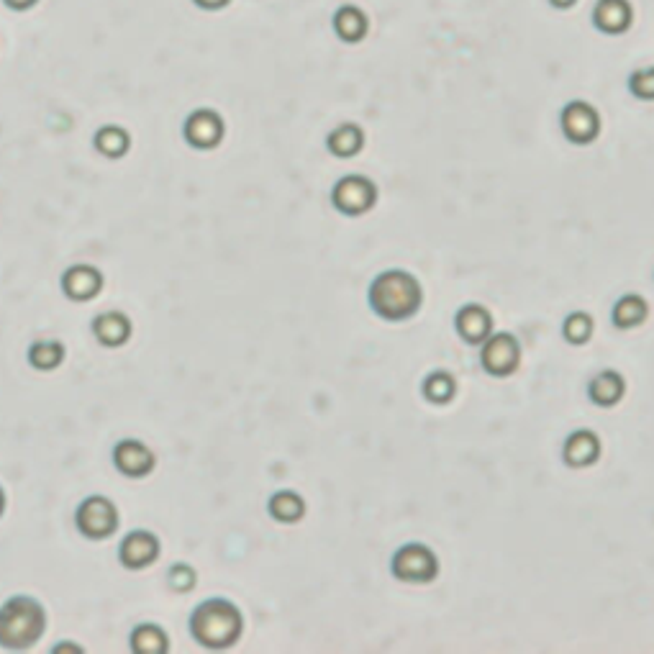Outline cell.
Masks as SVG:
<instances>
[{
    "label": "cell",
    "mask_w": 654,
    "mask_h": 654,
    "mask_svg": "<svg viewBox=\"0 0 654 654\" xmlns=\"http://www.w3.org/2000/svg\"><path fill=\"white\" fill-rule=\"evenodd\" d=\"M424 303L419 277L406 270H385L370 288V306L388 321H406L416 316Z\"/></svg>",
    "instance_id": "1"
},
{
    "label": "cell",
    "mask_w": 654,
    "mask_h": 654,
    "mask_svg": "<svg viewBox=\"0 0 654 654\" xmlns=\"http://www.w3.org/2000/svg\"><path fill=\"white\" fill-rule=\"evenodd\" d=\"M244 629L242 611L226 598H208L190 616V634L206 649H229Z\"/></svg>",
    "instance_id": "2"
},
{
    "label": "cell",
    "mask_w": 654,
    "mask_h": 654,
    "mask_svg": "<svg viewBox=\"0 0 654 654\" xmlns=\"http://www.w3.org/2000/svg\"><path fill=\"white\" fill-rule=\"evenodd\" d=\"M47 616L42 603L29 596L8 598L0 606V647L11 652H24L34 647L44 634Z\"/></svg>",
    "instance_id": "3"
},
{
    "label": "cell",
    "mask_w": 654,
    "mask_h": 654,
    "mask_svg": "<svg viewBox=\"0 0 654 654\" xmlns=\"http://www.w3.org/2000/svg\"><path fill=\"white\" fill-rule=\"evenodd\" d=\"M562 134L575 147H588L601 136V113L588 101H572L560 113Z\"/></svg>",
    "instance_id": "4"
},
{
    "label": "cell",
    "mask_w": 654,
    "mask_h": 654,
    "mask_svg": "<svg viewBox=\"0 0 654 654\" xmlns=\"http://www.w3.org/2000/svg\"><path fill=\"white\" fill-rule=\"evenodd\" d=\"M331 203L344 216H362L378 203V188L365 175H344L331 190Z\"/></svg>",
    "instance_id": "5"
},
{
    "label": "cell",
    "mask_w": 654,
    "mask_h": 654,
    "mask_svg": "<svg viewBox=\"0 0 654 654\" xmlns=\"http://www.w3.org/2000/svg\"><path fill=\"white\" fill-rule=\"evenodd\" d=\"M480 362H483L485 372L493 375V378H508V375H513L521 365L519 339H516L513 334H508V331L490 334L483 342Z\"/></svg>",
    "instance_id": "6"
},
{
    "label": "cell",
    "mask_w": 654,
    "mask_h": 654,
    "mask_svg": "<svg viewBox=\"0 0 654 654\" xmlns=\"http://www.w3.org/2000/svg\"><path fill=\"white\" fill-rule=\"evenodd\" d=\"M439 572V560L426 544H406L395 552L393 575L403 583H431Z\"/></svg>",
    "instance_id": "7"
},
{
    "label": "cell",
    "mask_w": 654,
    "mask_h": 654,
    "mask_svg": "<svg viewBox=\"0 0 654 654\" xmlns=\"http://www.w3.org/2000/svg\"><path fill=\"white\" fill-rule=\"evenodd\" d=\"M77 529L88 539H108L118 529V508L103 495H90L77 508Z\"/></svg>",
    "instance_id": "8"
},
{
    "label": "cell",
    "mask_w": 654,
    "mask_h": 654,
    "mask_svg": "<svg viewBox=\"0 0 654 654\" xmlns=\"http://www.w3.org/2000/svg\"><path fill=\"white\" fill-rule=\"evenodd\" d=\"M226 134L224 118L218 116L213 108H198L185 118L183 136L185 142L195 149H216Z\"/></svg>",
    "instance_id": "9"
},
{
    "label": "cell",
    "mask_w": 654,
    "mask_h": 654,
    "mask_svg": "<svg viewBox=\"0 0 654 654\" xmlns=\"http://www.w3.org/2000/svg\"><path fill=\"white\" fill-rule=\"evenodd\" d=\"M113 465H116L118 472H124L126 478H147L157 465V457L147 444L136 442V439H124L113 449Z\"/></svg>",
    "instance_id": "10"
},
{
    "label": "cell",
    "mask_w": 654,
    "mask_h": 654,
    "mask_svg": "<svg viewBox=\"0 0 654 654\" xmlns=\"http://www.w3.org/2000/svg\"><path fill=\"white\" fill-rule=\"evenodd\" d=\"M590 21L601 34L606 36H621L634 24V8L629 0H598Z\"/></svg>",
    "instance_id": "11"
},
{
    "label": "cell",
    "mask_w": 654,
    "mask_h": 654,
    "mask_svg": "<svg viewBox=\"0 0 654 654\" xmlns=\"http://www.w3.org/2000/svg\"><path fill=\"white\" fill-rule=\"evenodd\" d=\"M118 554H121V565L124 567L144 570L160 557V539L154 537L152 531H131L118 547Z\"/></svg>",
    "instance_id": "12"
},
{
    "label": "cell",
    "mask_w": 654,
    "mask_h": 654,
    "mask_svg": "<svg viewBox=\"0 0 654 654\" xmlns=\"http://www.w3.org/2000/svg\"><path fill=\"white\" fill-rule=\"evenodd\" d=\"M454 326H457V334L465 339L467 344L478 347L493 334V316L485 306L480 303H467L457 311V319H454Z\"/></svg>",
    "instance_id": "13"
},
{
    "label": "cell",
    "mask_w": 654,
    "mask_h": 654,
    "mask_svg": "<svg viewBox=\"0 0 654 654\" xmlns=\"http://www.w3.org/2000/svg\"><path fill=\"white\" fill-rule=\"evenodd\" d=\"M103 275L90 265H75L62 275V290L70 301L88 303L101 293Z\"/></svg>",
    "instance_id": "14"
},
{
    "label": "cell",
    "mask_w": 654,
    "mask_h": 654,
    "mask_svg": "<svg viewBox=\"0 0 654 654\" xmlns=\"http://www.w3.org/2000/svg\"><path fill=\"white\" fill-rule=\"evenodd\" d=\"M562 457L570 467H590L601 457V439L593 431H572L565 439Z\"/></svg>",
    "instance_id": "15"
},
{
    "label": "cell",
    "mask_w": 654,
    "mask_h": 654,
    "mask_svg": "<svg viewBox=\"0 0 654 654\" xmlns=\"http://www.w3.org/2000/svg\"><path fill=\"white\" fill-rule=\"evenodd\" d=\"M93 334L103 347L116 349L129 342L131 319L121 311H106L93 319Z\"/></svg>",
    "instance_id": "16"
},
{
    "label": "cell",
    "mask_w": 654,
    "mask_h": 654,
    "mask_svg": "<svg viewBox=\"0 0 654 654\" xmlns=\"http://www.w3.org/2000/svg\"><path fill=\"white\" fill-rule=\"evenodd\" d=\"M334 31H336V36L342 39V42L360 44L362 39L367 36V31H370V18H367V13L362 11L360 6H352V3H347V6L336 8Z\"/></svg>",
    "instance_id": "17"
},
{
    "label": "cell",
    "mask_w": 654,
    "mask_h": 654,
    "mask_svg": "<svg viewBox=\"0 0 654 654\" xmlns=\"http://www.w3.org/2000/svg\"><path fill=\"white\" fill-rule=\"evenodd\" d=\"M624 393H626V380L621 378L616 370L601 372V375H596L588 385L590 401L601 408H613L616 403H621Z\"/></svg>",
    "instance_id": "18"
},
{
    "label": "cell",
    "mask_w": 654,
    "mask_h": 654,
    "mask_svg": "<svg viewBox=\"0 0 654 654\" xmlns=\"http://www.w3.org/2000/svg\"><path fill=\"white\" fill-rule=\"evenodd\" d=\"M365 147V131L357 124H342L329 131L326 136V149L339 160H352L354 154H360Z\"/></svg>",
    "instance_id": "19"
},
{
    "label": "cell",
    "mask_w": 654,
    "mask_h": 654,
    "mask_svg": "<svg viewBox=\"0 0 654 654\" xmlns=\"http://www.w3.org/2000/svg\"><path fill=\"white\" fill-rule=\"evenodd\" d=\"M647 316L649 306L642 295L629 293L624 298H619V303L613 306V326L616 329H637V326H642L647 321Z\"/></svg>",
    "instance_id": "20"
},
{
    "label": "cell",
    "mask_w": 654,
    "mask_h": 654,
    "mask_svg": "<svg viewBox=\"0 0 654 654\" xmlns=\"http://www.w3.org/2000/svg\"><path fill=\"white\" fill-rule=\"evenodd\" d=\"M270 508V516L280 524H295L306 516V501L301 495L293 493V490H283V493H275L267 503Z\"/></svg>",
    "instance_id": "21"
},
{
    "label": "cell",
    "mask_w": 654,
    "mask_h": 654,
    "mask_svg": "<svg viewBox=\"0 0 654 654\" xmlns=\"http://www.w3.org/2000/svg\"><path fill=\"white\" fill-rule=\"evenodd\" d=\"M95 149L108 157V160H118V157H124L131 147V136L129 131L121 129V126H103V129L95 131L93 136Z\"/></svg>",
    "instance_id": "22"
},
{
    "label": "cell",
    "mask_w": 654,
    "mask_h": 654,
    "mask_svg": "<svg viewBox=\"0 0 654 654\" xmlns=\"http://www.w3.org/2000/svg\"><path fill=\"white\" fill-rule=\"evenodd\" d=\"M131 649L134 654H165L170 649L165 629L157 624H139L131 631Z\"/></svg>",
    "instance_id": "23"
},
{
    "label": "cell",
    "mask_w": 654,
    "mask_h": 654,
    "mask_svg": "<svg viewBox=\"0 0 654 654\" xmlns=\"http://www.w3.org/2000/svg\"><path fill=\"white\" fill-rule=\"evenodd\" d=\"M421 390H424L426 401L436 403V406H444V403L452 401L454 393H457V383H454L449 372H431L429 378L424 380V385H421Z\"/></svg>",
    "instance_id": "24"
},
{
    "label": "cell",
    "mask_w": 654,
    "mask_h": 654,
    "mask_svg": "<svg viewBox=\"0 0 654 654\" xmlns=\"http://www.w3.org/2000/svg\"><path fill=\"white\" fill-rule=\"evenodd\" d=\"M62 360H65V347H62L59 342L31 344L29 362H31V367H36V370H42V372L57 370V367L62 365Z\"/></svg>",
    "instance_id": "25"
},
{
    "label": "cell",
    "mask_w": 654,
    "mask_h": 654,
    "mask_svg": "<svg viewBox=\"0 0 654 654\" xmlns=\"http://www.w3.org/2000/svg\"><path fill=\"white\" fill-rule=\"evenodd\" d=\"M562 334H565V339L570 344H585L593 336V319L583 311L570 313L565 324H562Z\"/></svg>",
    "instance_id": "26"
},
{
    "label": "cell",
    "mask_w": 654,
    "mask_h": 654,
    "mask_svg": "<svg viewBox=\"0 0 654 654\" xmlns=\"http://www.w3.org/2000/svg\"><path fill=\"white\" fill-rule=\"evenodd\" d=\"M629 93L634 98H639V101H654V65L631 72Z\"/></svg>",
    "instance_id": "27"
},
{
    "label": "cell",
    "mask_w": 654,
    "mask_h": 654,
    "mask_svg": "<svg viewBox=\"0 0 654 654\" xmlns=\"http://www.w3.org/2000/svg\"><path fill=\"white\" fill-rule=\"evenodd\" d=\"M195 570L190 565H172L167 572V583L177 590V593H188L195 588Z\"/></svg>",
    "instance_id": "28"
},
{
    "label": "cell",
    "mask_w": 654,
    "mask_h": 654,
    "mask_svg": "<svg viewBox=\"0 0 654 654\" xmlns=\"http://www.w3.org/2000/svg\"><path fill=\"white\" fill-rule=\"evenodd\" d=\"M195 6L201 8V11H221L231 3V0H193Z\"/></svg>",
    "instance_id": "29"
},
{
    "label": "cell",
    "mask_w": 654,
    "mask_h": 654,
    "mask_svg": "<svg viewBox=\"0 0 654 654\" xmlns=\"http://www.w3.org/2000/svg\"><path fill=\"white\" fill-rule=\"evenodd\" d=\"M6 3V8H11V11H31V8L39 3V0H3Z\"/></svg>",
    "instance_id": "30"
},
{
    "label": "cell",
    "mask_w": 654,
    "mask_h": 654,
    "mask_svg": "<svg viewBox=\"0 0 654 654\" xmlns=\"http://www.w3.org/2000/svg\"><path fill=\"white\" fill-rule=\"evenodd\" d=\"M575 3H578V0H549V6L557 8V11H570Z\"/></svg>",
    "instance_id": "31"
},
{
    "label": "cell",
    "mask_w": 654,
    "mask_h": 654,
    "mask_svg": "<svg viewBox=\"0 0 654 654\" xmlns=\"http://www.w3.org/2000/svg\"><path fill=\"white\" fill-rule=\"evenodd\" d=\"M54 652H83V647H70V644H59V647H54Z\"/></svg>",
    "instance_id": "32"
},
{
    "label": "cell",
    "mask_w": 654,
    "mask_h": 654,
    "mask_svg": "<svg viewBox=\"0 0 654 654\" xmlns=\"http://www.w3.org/2000/svg\"><path fill=\"white\" fill-rule=\"evenodd\" d=\"M3 508H6V495H3V488H0V516H3Z\"/></svg>",
    "instance_id": "33"
}]
</instances>
